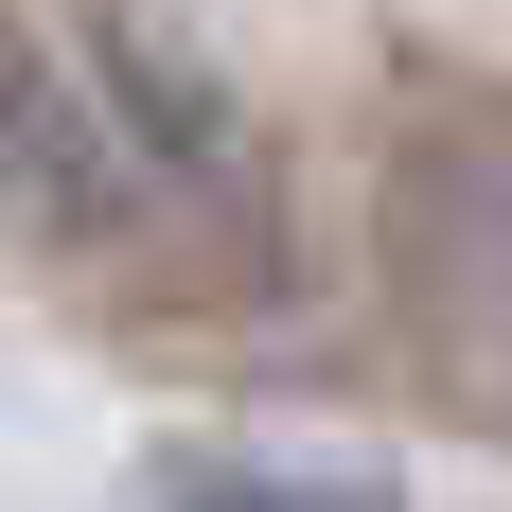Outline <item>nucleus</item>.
Wrapping results in <instances>:
<instances>
[{
    "mask_svg": "<svg viewBox=\"0 0 512 512\" xmlns=\"http://www.w3.org/2000/svg\"><path fill=\"white\" fill-rule=\"evenodd\" d=\"M389 301L460 407H512V124H442L389 177Z\"/></svg>",
    "mask_w": 512,
    "mask_h": 512,
    "instance_id": "nucleus-1",
    "label": "nucleus"
},
{
    "mask_svg": "<svg viewBox=\"0 0 512 512\" xmlns=\"http://www.w3.org/2000/svg\"><path fill=\"white\" fill-rule=\"evenodd\" d=\"M195 512H371V495H336V477H248V495H195Z\"/></svg>",
    "mask_w": 512,
    "mask_h": 512,
    "instance_id": "nucleus-2",
    "label": "nucleus"
}]
</instances>
